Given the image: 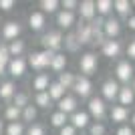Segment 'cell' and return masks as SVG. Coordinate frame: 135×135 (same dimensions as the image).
<instances>
[{
	"instance_id": "cell-1",
	"label": "cell",
	"mask_w": 135,
	"mask_h": 135,
	"mask_svg": "<svg viewBox=\"0 0 135 135\" xmlns=\"http://www.w3.org/2000/svg\"><path fill=\"white\" fill-rule=\"evenodd\" d=\"M52 56H55V52L52 51H38V52H32L30 55V59H28V65L34 69V71H42V69L51 67L52 62Z\"/></svg>"
},
{
	"instance_id": "cell-2",
	"label": "cell",
	"mask_w": 135,
	"mask_h": 135,
	"mask_svg": "<svg viewBox=\"0 0 135 135\" xmlns=\"http://www.w3.org/2000/svg\"><path fill=\"white\" fill-rule=\"evenodd\" d=\"M20 32H22V26H20V22H18V20H8V22H4L2 30H0L2 38H6L8 42L20 38Z\"/></svg>"
},
{
	"instance_id": "cell-3",
	"label": "cell",
	"mask_w": 135,
	"mask_h": 135,
	"mask_svg": "<svg viewBox=\"0 0 135 135\" xmlns=\"http://www.w3.org/2000/svg\"><path fill=\"white\" fill-rule=\"evenodd\" d=\"M40 42H42V46H45V51H52V52H55L56 49H61V45H62V36H61V32L51 30V32L42 34Z\"/></svg>"
},
{
	"instance_id": "cell-4",
	"label": "cell",
	"mask_w": 135,
	"mask_h": 135,
	"mask_svg": "<svg viewBox=\"0 0 135 135\" xmlns=\"http://www.w3.org/2000/svg\"><path fill=\"white\" fill-rule=\"evenodd\" d=\"M79 69H81V73H85V75H93L97 71V56L93 55V52H85V55H81Z\"/></svg>"
},
{
	"instance_id": "cell-5",
	"label": "cell",
	"mask_w": 135,
	"mask_h": 135,
	"mask_svg": "<svg viewBox=\"0 0 135 135\" xmlns=\"http://www.w3.org/2000/svg\"><path fill=\"white\" fill-rule=\"evenodd\" d=\"M6 73L10 75V77H14V79H20V77H24V73H26V61L24 59H10V62H8V67H6Z\"/></svg>"
},
{
	"instance_id": "cell-6",
	"label": "cell",
	"mask_w": 135,
	"mask_h": 135,
	"mask_svg": "<svg viewBox=\"0 0 135 135\" xmlns=\"http://www.w3.org/2000/svg\"><path fill=\"white\" fill-rule=\"evenodd\" d=\"M115 75H117V79H119V81H123V83H129L131 77H133V67L129 65V61H121V62H117Z\"/></svg>"
},
{
	"instance_id": "cell-7",
	"label": "cell",
	"mask_w": 135,
	"mask_h": 135,
	"mask_svg": "<svg viewBox=\"0 0 135 135\" xmlns=\"http://www.w3.org/2000/svg\"><path fill=\"white\" fill-rule=\"evenodd\" d=\"M73 89L79 97H89L91 91H93V85H91V81L87 79V77H79V79H75Z\"/></svg>"
},
{
	"instance_id": "cell-8",
	"label": "cell",
	"mask_w": 135,
	"mask_h": 135,
	"mask_svg": "<svg viewBox=\"0 0 135 135\" xmlns=\"http://www.w3.org/2000/svg\"><path fill=\"white\" fill-rule=\"evenodd\" d=\"M46 24V16H45V12H30L28 14V26H30V30H42Z\"/></svg>"
},
{
	"instance_id": "cell-9",
	"label": "cell",
	"mask_w": 135,
	"mask_h": 135,
	"mask_svg": "<svg viewBox=\"0 0 135 135\" xmlns=\"http://www.w3.org/2000/svg\"><path fill=\"white\" fill-rule=\"evenodd\" d=\"M119 89H121V87L117 85V81L109 79V81H105V83H103V87H101V93H103V97H105V99L113 101V99H115V97L119 95Z\"/></svg>"
},
{
	"instance_id": "cell-10",
	"label": "cell",
	"mask_w": 135,
	"mask_h": 135,
	"mask_svg": "<svg viewBox=\"0 0 135 135\" xmlns=\"http://www.w3.org/2000/svg\"><path fill=\"white\" fill-rule=\"evenodd\" d=\"M119 52H121V45H119V40H115V38L103 40V55H105V56L115 59Z\"/></svg>"
},
{
	"instance_id": "cell-11",
	"label": "cell",
	"mask_w": 135,
	"mask_h": 135,
	"mask_svg": "<svg viewBox=\"0 0 135 135\" xmlns=\"http://www.w3.org/2000/svg\"><path fill=\"white\" fill-rule=\"evenodd\" d=\"M105 103H103V99H99V97H93L89 101V113L93 115V117H97V119H101L103 115H105Z\"/></svg>"
},
{
	"instance_id": "cell-12",
	"label": "cell",
	"mask_w": 135,
	"mask_h": 135,
	"mask_svg": "<svg viewBox=\"0 0 135 135\" xmlns=\"http://www.w3.org/2000/svg\"><path fill=\"white\" fill-rule=\"evenodd\" d=\"M49 85H51V79H49V75H46V73H38L32 79V89L36 91V93H45V91H49Z\"/></svg>"
},
{
	"instance_id": "cell-13",
	"label": "cell",
	"mask_w": 135,
	"mask_h": 135,
	"mask_svg": "<svg viewBox=\"0 0 135 135\" xmlns=\"http://www.w3.org/2000/svg\"><path fill=\"white\" fill-rule=\"evenodd\" d=\"M111 121L113 123H125L127 121V117H129V111H127V107H123V105H115V107H111Z\"/></svg>"
},
{
	"instance_id": "cell-14",
	"label": "cell",
	"mask_w": 135,
	"mask_h": 135,
	"mask_svg": "<svg viewBox=\"0 0 135 135\" xmlns=\"http://www.w3.org/2000/svg\"><path fill=\"white\" fill-rule=\"evenodd\" d=\"M14 95H16V85L12 81L0 83V99L2 101H10V99H14Z\"/></svg>"
},
{
	"instance_id": "cell-15",
	"label": "cell",
	"mask_w": 135,
	"mask_h": 135,
	"mask_svg": "<svg viewBox=\"0 0 135 135\" xmlns=\"http://www.w3.org/2000/svg\"><path fill=\"white\" fill-rule=\"evenodd\" d=\"M103 32L107 34L109 38H115V36H117V34L121 32V22H119L117 18H109V20H105Z\"/></svg>"
},
{
	"instance_id": "cell-16",
	"label": "cell",
	"mask_w": 135,
	"mask_h": 135,
	"mask_svg": "<svg viewBox=\"0 0 135 135\" xmlns=\"http://www.w3.org/2000/svg\"><path fill=\"white\" fill-rule=\"evenodd\" d=\"M59 111L61 113H77V99L75 97H62L61 101H59Z\"/></svg>"
},
{
	"instance_id": "cell-17",
	"label": "cell",
	"mask_w": 135,
	"mask_h": 135,
	"mask_svg": "<svg viewBox=\"0 0 135 135\" xmlns=\"http://www.w3.org/2000/svg\"><path fill=\"white\" fill-rule=\"evenodd\" d=\"M71 125H73L75 129H83V127H87L89 125V113L85 111H77L71 115Z\"/></svg>"
},
{
	"instance_id": "cell-18",
	"label": "cell",
	"mask_w": 135,
	"mask_h": 135,
	"mask_svg": "<svg viewBox=\"0 0 135 135\" xmlns=\"http://www.w3.org/2000/svg\"><path fill=\"white\" fill-rule=\"evenodd\" d=\"M79 12H81V16H83V18L91 20V18L97 14L95 2H93V0H85V2H81V4H79Z\"/></svg>"
},
{
	"instance_id": "cell-19",
	"label": "cell",
	"mask_w": 135,
	"mask_h": 135,
	"mask_svg": "<svg viewBox=\"0 0 135 135\" xmlns=\"http://www.w3.org/2000/svg\"><path fill=\"white\" fill-rule=\"evenodd\" d=\"M56 24L61 28H71L75 24V14L73 12H67V10H61L56 14Z\"/></svg>"
},
{
	"instance_id": "cell-20",
	"label": "cell",
	"mask_w": 135,
	"mask_h": 135,
	"mask_svg": "<svg viewBox=\"0 0 135 135\" xmlns=\"http://www.w3.org/2000/svg\"><path fill=\"white\" fill-rule=\"evenodd\" d=\"M77 40H79V45H87V42L93 40V28H91V24H81L79 26Z\"/></svg>"
},
{
	"instance_id": "cell-21",
	"label": "cell",
	"mask_w": 135,
	"mask_h": 135,
	"mask_svg": "<svg viewBox=\"0 0 135 135\" xmlns=\"http://www.w3.org/2000/svg\"><path fill=\"white\" fill-rule=\"evenodd\" d=\"M117 97H119V103H121L123 107H127V105H131V103H133L135 93H133V89H131V87H121Z\"/></svg>"
},
{
	"instance_id": "cell-22",
	"label": "cell",
	"mask_w": 135,
	"mask_h": 135,
	"mask_svg": "<svg viewBox=\"0 0 135 135\" xmlns=\"http://www.w3.org/2000/svg\"><path fill=\"white\" fill-rule=\"evenodd\" d=\"M46 93H49V97H51V101L52 99H55V101H61L62 97H65V87H62L59 81H55V83L49 85V91H46Z\"/></svg>"
},
{
	"instance_id": "cell-23",
	"label": "cell",
	"mask_w": 135,
	"mask_h": 135,
	"mask_svg": "<svg viewBox=\"0 0 135 135\" xmlns=\"http://www.w3.org/2000/svg\"><path fill=\"white\" fill-rule=\"evenodd\" d=\"M24 49H26V45H24V40H20V38L8 42V52H10L12 59H18V56L24 52Z\"/></svg>"
},
{
	"instance_id": "cell-24",
	"label": "cell",
	"mask_w": 135,
	"mask_h": 135,
	"mask_svg": "<svg viewBox=\"0 0 135 135\" xmlns=\"http://www.w3.org/2000/svg\"><path fill=\"white\" fill-rule=\"evenodd\" d=\"M4 119H6V121H10V123L20 121V119H22V109L14 107V105H8V107L4 109Z\"/></svg>"
},
{
	"instance_id": "cell-25",
	"label": "cell",
	"mask_w": 135,
	"mask_h": 135,
	"mask_svg": "<svg viewBox=\"0 0 135 135\" xmlns=\"http://www.w3.org/2000/svg\"><path fill=\"white\" fill-rule=\"evenodd\" d=\"M113 10L117 14H121V16H127L131 12V2L129 0H115L113 2Z\"/></svg>"
},
{
	"instance_id": "cell-26",
	"label": "cell",
	"mask_w": 135,
	"mask_h": 135,
	"mask_svg": "<svg viewBox=\"0 0 135 135\" xmlns=\"http://www.w3.org/2000/svg\"><path fill=\"white\" fill-rule=\"evenodd\" d=\"M4 131H6V135H24V133H26V129H24V123H22V121L8 123Z\"/></svg>"
},
{
	"instance_id": "cell-27",
	"label": "cell",
	"mask_w": 135,
	"mask_h": 135,
	"mask_svg": "<svg viewBox=\"0 0 135 135\" xmlns=\"http://www.w3.org/2000/svg\"><path fill=\"white\" fill-rule=\"evenodd\" d=\"M65 67H67V56H65V55H55V56H52V62H51V69H52V71L62 73Z\"/></svg>"
},
{
	"instance_id": "cell-28",
	"label": "cell",
	"mask_w": 135,
	"mask_h": 135,
	"mask_svg": "<svg viewBox=\"0 0 135 135\" xmlns=\"http://www.w3.org/2000/svg\"><path fill=\"white\" fill-rule=\"evenodd\" d=\"M67 115L65 113H61V111H56V113H52L51 115V125L52 127H59V129H62L65 125H67Z\"/></svg>"
},
{
	"instance_id": "cell-29",
	"label": "cell",
	"mask_w": 135,
	"mask_h": 135,
	"mask_svg": "<svg viewBox=\"0 0 135 135\" xmlns=\"http://www.w3.org/2000/svg\"><path fill=\"white\" fill-rule=\"evenodd\" d=\"M75 79H77V77H75L73 73H67V71H62V73L59 75V83H61L65 89H73Z\"/></svg>"
},
{
	"instance_id": "cell-30",
	"label": "cell",
	"mask_w": 135,
	"mask_h": 135,
	"mask_svg": "<svg viewBox=\"0 0 135 135\" xmlns=\"http://www.w3.org/2000/svg\"><path fill=\"white\" fill-rule=\"evenodd\" d=\"M95 8H97V12H99L101 16H105V14H109V12L113 10V2L111 0H97Z\"/></svg>"
},
{
	"instance_id": "cell-31",
	"label": "cell",
	"mask_w": 135,
	"mask_h": 135,
	"mask_svg": "<svg viewBox=\"0 0 135 135\" xmlns=\"http://www.w3.org/2000/svg\"><path fill=\"white\" fill-rule=\"evenodd\" d=\"M51 105V97H49V93H36V97H34V107H40V109H46Z\"/></svg>"
},
{
	"instance_id": "cell-32",
	"label": "cell",
	"mask_w": 135,
	"mask_h": 135,
	"mask_svg": "<svg viewBox=\"0 0 135 135\" xmlns=\"http://www.w3.org/2000/svg\"><path fill=\"white\" fill-rule=\"evenodd\" d=\"M36 115H38V111H36V107H34V105H26V107L22 109V121L32 123L34 119H36Z\"/></svg>"
},
{
	"instance_id": "cell-33",
	"label": "cell",
	"mask_w": 135,
	"mask_h": 135,
	"mask_svg": "<svg viewBox=\"0 0 135 135\" xmlns=\"http://www.w3.org/2000/svg\"><path fill=\"white\" fill-rule=\"evenodd\" d=\"M12 105L18 107V109H24L26 105H30V103H28V95H26V93H18V91H16V95H14V99H12Z\"/></svg>"
},
{
	"instance_id": "cell-34",
	"label": "cell",
	"mask_w": 135,
	"mask_h": 135,
	"mask_svg": "<svg viewBox=\"0 0 135 135\" xmlns=\"http://www.w3.org/2000/svg\"><path fill=\"white\" fill-rule=\"evenodd\" d=\"M59 2H56V0H42V2H40V8H42V12H49V14H51V12H56V8H59Z\"/></svg>"
},
{
	"instance_id": "cell-35",
	"label": "cell",
	"mask_w": 135,
	"mask_h": 135,
	"mask_svg": "<svg viewBox=\"0 0 135 135\" xmlns=\"http://www.w3.org/2000/svg\"><path fill=\"white\" fill-rule=\"evenodd\" d=\"M10 52H8V46L6 45H0V65H4V67H8V62H10Z\"/></svg>"
},
{
	"instance_id": "cell-36",
	"label": "cell",
	"mask_w": 135,
	"mask_h": 135,
	"mask_svg": "<svg viewBox=\"0 0 135 135\" xmlns=\"http://www.w3.org/2000/svg\"><path fill=\"white\" fill-rule=\"evenodd\" d=\"M24 135H45V127H42V125H38V123H32V125L26 129V133H24Z\"/></svg>"
},
{
	"instance_id": "cell-37",
	"label": "cell",
	"mask_w": 135,
	"mask_h": 135,
	"mask_svg": "<svg viewBox=\"0 0 135 135\" xmlns=\"http://www.w3.org/2000/svg\"><path fill=\"white\" fill-rule=\"evenodd\" d=\"M89 135H105V125L103 123H93L89 127Z\"/></svg>"
},
{
	"instance_id": "cell-38",
	"label": "cell",
	"mask_w": 135,
	"mask_h": 135,
	"mask_svg": "<svg viewBox=\"0 0 135 135\" xmlns=\"http://www.w3.org/2000/svg\"><path fill=\"white\" fill-rule=\"evenodd\" d=\"M14 6H16L14 0H0V10H2V12H10Z\"/></svg>"
},
{
	"instance_id": "cell-39",
	"label": "cell",
	"mask_w": 135,
	"mask_h": 135,
	"mask_svg": "<svg viewBox=\"0 0 135 135\" xmlns=\"http://www.w3.org/2000/svg\"><path fill=\"white\" fill-rule=\"evenodd\" d=\"M77 6H79L77 0H65V2H62V8L67 12H73V8H77Z\"/></svg>"
},
{
	"instance_id": "cell-40",
	"label": "cell",
	"mask_w": 135,
	"mask_h": 135,
	"mask_svg": "<svg viewBox=\"0 0 135 135\" xmlns=\"http://www.w3.org/2000/svg\"><path fill=\"white\" fill-rule=\"evenodd\" d=\"M69 42H67V45H69V49H71V51H77V46H79V40H77V34H71V36H69Z\"/></svg>"
},
{
	"instance_id": "cell-41",
	"label": "cell",
	"mask_w": 135,
	"mask_h": 135,
	"mask_svg": "<svg viewBox=\"0 0 135 135\" xmlns=\"http://www.w3.org/2000/svg\"><path fill=\"white\" fill-rule=\"evenodd\" d=\"M115 135H133V129H131L129 125H121V127L117 129V133H115Z\"/></svg>"
},
{
	"instance_id": "cell-42",
	"label": "cell",
	"mask_w": 135,
	"mask_h": 135,
	"mask_svg": "<svg viewBox=\"0 0 135 135\" xmlns=\"http://www.w3.org/2000/svg\"><path fill=\"white\" fill-rule=\"evenodd\" d=\"M59 135H75V127L67 123V125H65V127H62L61 131H59Z\"/></svg>"
},
{
	"instance_id": "cell-43",
	"label": "cell",
	"mask_w": 135,
	"mask_h": 135,
	"mask_svg": "<svg viewBox=\"0 0 135 135\" xmlns=\"http://www.w3.org/2000/svg\"><path fill=\"white\" fill-rule=\"evenodd\" d=\"M127 56H129V59H135V38L127 45Z\"/></svg>"
},
{
	"instance_id": "cell-44",
	"label": "cell",
	"mask_w": 135,
	"mask_h": 135,
	"mask_svg": "<svg viewBox=\"0 0 135 135\" xmlns=\"http://www.w3.org/2000/svg\"><path fill=\"white\" fill-rule=\"evenodd\" d=\"M127 26H129L131 30H135V16H129V22H127Z\"/></svg>"
},
{
	"instance_id": "cell-45",
	"label": "cell",
	"mask_w": 135,
	"mask_h": 135,
	"mask_svg": "<svg viewBox=\"0 0 135 135\" xmlns=\"http://www.w3.org/2000/svg\"><path fill=\"white\" fill-rule=\"evenodd\" d=\"M2 75H6V67L4 65H0V77H2Z\"/></svg>"
},
{
	"instance_id": "cell-46",
	"label": "cell",
	"mask_w": 135,
	"mask_h": 135,
	"mask_svg": "<svg viewBox=\"0 0 135 135\" xmlns=\"http://www.w3.org/2000/svg\"><path fill=\"white\" fill-rule=\"evenodd\" d=\"M4 133V123H2V121H0V135Z\"/></svg>"
},
{
	"instance_id": "cell-47",
	"label": "cell",
	"mask_w": 135,
	"mask_h": 135,
	"mask_svg": "<svg viewBox=\"0 0 135 135\" xmlns=\"http://www.w3.org/2000/svg\"><path fill=\"white\" fill-rule=\"evenodd\" d=\"M131 121H133V125H135V115H133V117H131Z\"/></svg>"
},
{
	"instance_id": "cell-48",
	"label": "cell",
	"mask_w": 135,
	"mask_h": 135,
	"mask_svg": "<svg viewBox=\"0 0 135 135\" xmlns=\"http://www.w3.org/2000/svg\"><path fill=\"white\" fill-rule=\"evenodd\" d=\"M131 89H133V93H135V81H133V87H131Z\"/></svg>"
},
{
	"instance_id": "cell-49",
	"label": "cell",
	"mask_w": 135,
	"mask_h": 135,
	"mask_svg": "<svg viewBox=\"0 0 135 135\" xmlns=\"http://www.w3.org/2000/svg\"><path fill=\"white\" fill-rule=\"evenodd\" d=\"M131 6H135V2H131Z\"/></svg>"
}]
</instances>
